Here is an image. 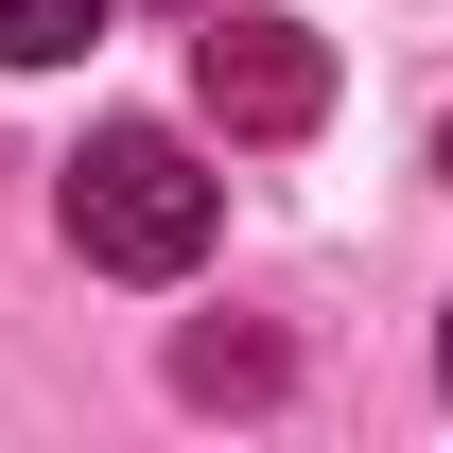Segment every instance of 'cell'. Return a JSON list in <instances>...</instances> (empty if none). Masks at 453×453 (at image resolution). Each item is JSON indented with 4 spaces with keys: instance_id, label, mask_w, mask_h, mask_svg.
<instances>
[{
    "instance_id": "3957f363",
    "label": "cell",
    "mask_w": 453,
    "mask_h": 453,
    "mask_svg": "<svg viewBox=\"0 0 453 453\" xmlns=\"http://www.w3.org/2000/svg\"><path fill=\"white\" fill-rule=\"evenodd\" d=\"M88 35H105V0H0V70H53Z\"/></svg>"
},
{
    "instance_id": "5b68a950",
    "label": "cell",
    "mask_w": 453,
    "mask_h": 453,
    "mask_svg": "<svg viewBox=\"0 0 453 453\" xmlns=\"http://www.w3.org/2000/svg\"><path fill=\"white\" fill-rule=\"evenodd\" d=\"M436 384H453V332H436Z\"/></svg>"
},
{
    "instance_id": "7a4b0ae2",
    "label": "cell",
    "mask_w": 453,
    "mask_h": 453,
    "mask_svg": "<svg viewBox=\"0 0 453 453\" xmlns=\"http://www.w3.org/2000/svg\"><path fill=\"white\" fill-rule=\"evenodd\" d=\"M192 105H210L226 140H314V105H332V53H314V18H280V0L210 18V35H192Z\"/></svg>"
},
{
    "instance_id": "277c9868",
    "label": "cell",
    "mask_w": 453,
    "mask_h": 453,
    "mask_svg": "<svg viewBox=\"0 0 453 453\" xmlns=\"http://www.w3.org/2000/svg\"><path fill=\"white\" fill-rule=\"evenodd\" d=\"M174 384H192V401H262V384H280V349H262V332H192V349H174Z\"/></svg>"
},
{
    "instance_id": "6da1fadb",
    "label": "cell",
    "mask_w": 453,
    "mask_h": 453,
    "mask_svg": "<svg viewBox=\"0 0 453 453\" xmlns=\"http://www.w3.org/2000/svg\"><path fill=\"white\" fill-rule=\"evenodd\" d=\"M210 157L174 140V122H105L88 157H70V244L105 262V280H192L210 262Z\"/></svg>"
},
{
    "instance_id": "8992f818",
    "label": "cell",
    "mask_w": 453,
    "mask_h": 453,
    "mask_svg": "<svg viewBox=\"0 0 453 453\" xmlns=\"http://www.w3.org/2000/svg\"><path fill=\"white\" fill-rule=\"evenodd\" d=\"M436 174H453V140H436Z\"/></svg>"
}]
</instances>
